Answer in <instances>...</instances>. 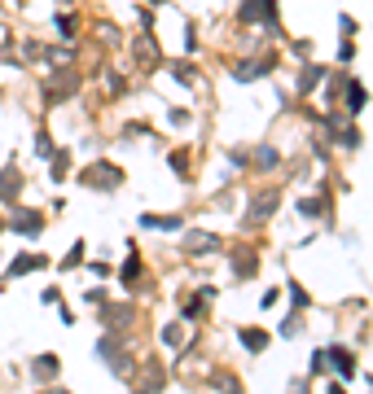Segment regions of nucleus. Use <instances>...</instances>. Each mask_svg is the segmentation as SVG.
Wrapping results in <instances>:
<instances>
[{"mask_svg": "<svg viewBox=\"0 0 373 394\" xmlns=\"http://www.w3.org/2000/svg\"><path fill=\"white\" fill-rule=\"evenodd\" d=\"M241 18L246 22H277V9H272V0H246V5H241Z\"/></svg>", "mask_w": 373, "mask_h": 394, "instance_id": "obj_1", "label": "nucleus"}, {"mask_svg": "<svg viewBox=\"0 0 373 394\" xmlns=\"http://www.w3.org/2000/svg\"><path fill=\"white\" fill-rule=\"evenodd\" d=\"M88 189H119V171L115 167H88Z\"/></svg>", "mask_w": 373, "mask_h": 394, "instance_id": "obj_2", "label": "nucleus"}, {"mask_svg": "<svg viewBox=\"0 0 373 394\" xmlns=\"http://www.w3.org/2000/svg\"><path fill=\"white\" fill-rule=\"evenodd\" d=\"M211 250H220V237H211V233H193L189 237V254H211Z\"/></svg>", "mask_w": 373, "mask_h": 394, "instance_id": "obj_3", "label": "nucleus"}, {"mask_svg": "<svg viewBox=\"0 0 373 394\" xmlns=\"http://www.w3.org/2000/svg\"><path fill=\"white\" fill-rule=\"evenodd\" d=\"M325 355H330V364H334L338 372H343V377H351V372H356V359H351V351L334 346V351H325Z\"/></svg>", "mask_w": 373, "mask_h": 394, "instance_id": "obj_4", "label": "nucleus"}, {"mask_svg": "<svg viewBox=\"0 0 373 394\" xmlns=\"http://www.w3.org/2000/svg\"><path fill=\"white\" fill-rule=\"evenodd\" d=\"M18 189H22V180H18V171H5V175H0V197H5V202H13V197H18Z\"/></svg>", "mask_w": 373, "mask_h": 394, "instance_id": "obj_5", "label": "nucleus"}, {"mask_svg": "<svg viewBox=\"0 0 373 394\" xmlns=\"http://www.w3.org/2000/svg\"><path fill=\"white\" fill-rule=\"evenodd\" d=\"M241 342H246L251 351H264V346H268V337L259 333V328H246V333H241Z\"/></svg>", "mask_w": 373, "mask_h": 394, "instance_id": "obj_6", "label": "nucleus"}, {"mask_svg": "<svg viewBox=\"0 0 373 394\" xmlns=\"http://www.w3.org/2000/svg\"><path fill=\"white\" fill-rule=\"evenodd\" d=\"M40 228H44V219H40V215H22V219H18V233H31V237H36Z\"/></svg>", "mask_w": 373, "mask_h": 394, "instance_id": "obj_7", "label": "nucleus"}, {"mask_svg": "<svg viewBox=\"0 0 373 394\" xmlns=\"http://www.w3.org/2000/svg\"><path fill=\"white\" fill-rule=\"evenodd\" d=\"M31 372H36V377H53V372H57V359L44 355V359H36V368H31Z\"/></svg>", "mask_w": 373, "mask_h": 394, "instance_id": "obj_8", "label": "nucleus"}, {"mask_svg": "<svg viewBox=\"0 0 373 394\" xmlns=\"http://www.w3.org/2000/svg\"><path fill=\"white\" fill-rule=\"evenodd\" d=\"M299 215L303 219H316L321 215V202H299Z\"/></svg>", "mask_w": 373, "mask_h": 394, "instance_id": "obj_9", "label": "nucleus"}, {"mask_svg": "<svg viewBox=\"0 0 373 394\" xmlns=\"http://www.w3.org/2000/svg\"><path fill=\"white\" fill-rule=\"evenodd\" d=\"M136 276H141V263L132 258V263H127V268H123V285H132V281H136Z\"/></svg>", "mask_w": 373, "mask_h": 394, "instance_id": "obj_10", "label": "nucleus"}, {"mask_svg": "<svg viewBox=\"0 0 373 394\" xmlns=\"http://www.w3.org/2000/svg\"><path fill=\"white\" fill-rule=\"evenodd\" d=\"M321 75H325V71H321V66H312V71H303V88H312V84H321Z\"/></svg>", "mask_w": 373, "mask_h": 394, "instance_id": "obj_11", "label": "nucleus"}, {"mask_svg": "<svg viewBox=\"0 0 373 394\" xmlns=\"http://www.w3.org/2000/svg\"><path fill=\"white\" fill-rule=\"evenodd\" d=\"M163 342H167V346H181V328H176V324L163 328Z\"/></svg>", "mask_w": 373, "mask_h": 394, "instance_id": "obj_12", "label": "nucleus"}]
</instances>
